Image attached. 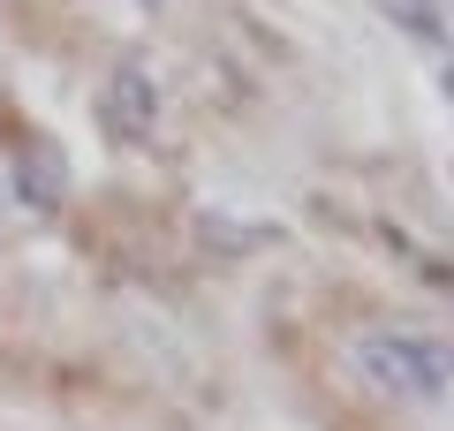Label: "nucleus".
I'll return each mask as SVG.
<instances>
[{
    "mask_svg": "<svg viewBox=\"0 0 454 431\" xmlns=\"http://www.w3.org/2000/svg\"><path fill=\"white\" fill-rule=\"evenodd\" d=\"M356 371L387 401H447L454 394V341L417 333V325H372L356 333Z\"/></svg>",
    "mask_w": 454,
    "mask_h": 431,
    "instance_id": "obj_1",
    "label": "nucleus"
},
{
    "mask_svg": "<svg viewBox=\"0 0 454 431\" xmlns=\"http://www.w3.org/2000/svg\"><path fill=\"white\" fill-rule=\"evenodd\" d=\"M98 106H106V129L121 144H152V129H160V83H152V68L145 61H114Z\"/></svg>",
    "mask_w": 454,
    "mask_h": 431,
    "instance_id": "obj_2",
    "label": "nucleus"
},
{
    "mask_svg": "<svg viewBox=\"0 0 454 431\" xmlns=\"http://www.w3.org/2000/svg\"><path fill=\"white\" fill-rule=\"evenodd\" d=\"M61 197H68V190H61V152H53L46 137H31V144L16 152V205H31L38 220H53Z\"/></svg>",
    "mask_w": 454,
    "mask_h": 431,
    "instance_id": "obj_3",
    "label": "nucleus"
},
{
    "mask_svg": "<svg viewBox=\"0 0 454 431\" xmlns=\"http://www.w3.org/2000/svg\"><path fill=\"white\" fill-rule=\"evenodd\" d=\"M372 8L394 23V31L424 38V46H439V38H447V0H372Z\"/></svg>",
    "mask_w": 454,
    "mask_h": 431,
    "instance_id": "obj_4",
    "label": "nucleus"
}]
</instances>
